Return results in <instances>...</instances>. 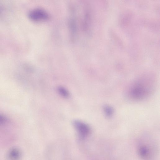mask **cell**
<instances>
[{"mask_svg":"<svg viewBox=\"0 0 160 160\" xmlns=\"http://www.w3.org/2000/svg\"><path fill=\"white\" fill-rule=\"evenodd\" d=\"M59 93L62 97L67 98L69 96V93L67 90L64 88L60 87L58 88Z\"/></svg>","mask_w":160,"mask_h":160,"instance_id":"52a82bcc","label":"cell"},{"mask_svg":"<svg viewBox=\"0 0 160 160\" xmlns=\"http://www.w3.org/2000/svg\"><path fill=\"white\" fill-rule=\"evenodd\" d=\"M152 88V82L151 80L142 78L138 80L131 85L128 90V94L132 99L140 100L149 96Z\"/></svg>","mask_w":160,"mask_h":160,"instance_id":"6da1fadb","label":"cell"},{"mask_svg":"<svg viewBox=\"0 0 160 160\" xmlns=\"http://www.w3.org/2000/svg\"><path fill=\"white\" fill-rule=\"evenodd\" d=\"M29 17L34 21H41L48 19V15L44 11L37 9L31 11L28 14Z\"/></svg>","mask_w":160,"mask_h":160,"instance_id":"3957f363","label":"cell"},{"mask_svg":"<svg viewBox=\"0 0 160 160\" xmlns=\"http://www.w3.org/2000/svg\"><path fill=\"white\" fill-rule=\"evenodd\" d=\"M9 157L12 160H17L20 157V152L18 149L15 148L12 149L9 152Z\"/></svg>","mask_w":160,"mask_h":160,"instance_id":"5b68a950","label":"cell"},{"mask_svg":"<svg viewBox=\"0 0 160 160\" xmlns=\"http://www.w3.org/2000/svg\"><path fill=\"white\" fill-rule=\"evenodd\" d=\"M138 152L139 156L143 159H149L152 156L150 148L145 145H141L139 146Z\"/></svg>","mask_w":160,"mask_h":160,"instance_id":"277c9868","label":"cell"},{"mask_svg":"<svg viewBox=\"0 0 160 160\" xmlns=\"http://www.w3.org/2000/svg\"><path fill=\"white\" fill-rule=\"evenodd\" d=\"M6 121V118L4 116L0 115V123H4Z\"/></svg>","mask_w":160,"mask_h":160,"instance_id":"ba28073f","label":"cell"},{"mask_svg":"<svg viewBox=\"0 0 160 160\" xmlns=\"http://www.w3.org/2000/svg\"><path fill=\"white\" fill-rule=\"evenodd\" d=\"M103 109L104 113L107 117L110 118L113 115L114 110L111 106L106 105L104 106Z\"/></svg>","mask_w":160,"mask_h":160,"instance_id":"8992f818","label":"cell"},{"mask_svg":"<svg viewBox=\"0 0 160 160\" xmlns=\"http://www.w3.org/2000/svg\"><path fill=\"white\" fill-rule=\"evenodd\" d=\"M73 124L81 138H84L89 134L90 128L87 124L78 120H75L73 121Z\"/></svg>","mask_w":160,"mask_h":160,"instance_id":"7a4b0ae2","label":"cell"}]
</instances>
